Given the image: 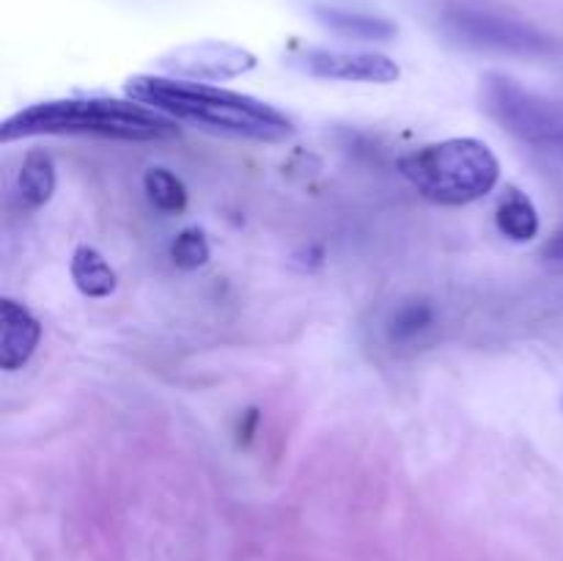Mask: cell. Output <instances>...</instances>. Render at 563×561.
Masks as SVG:
<instances>
[{"instance_id": "cell-16", "label": "cell", "mask_w": 563, "mask_h": 561, "mask_svg": "<svg viewBox=\"0 0 563 561\" xmlns=\"http://www.w3.org/2000/svg\"><path fill=\"white\" fill-rule=\"evenodd\" d=\"M542 253L544 258H550V262H563V226L553 237H550L548 245L542 248Z\"/></svg>"}, {"instance_id": "cell-14", "label": "cell", "mask_w": 563, "mask_h": 561, "mask_svg": "<svg viewBox=\"0 0 563 561\" xmlns=\"http://www.w3.org/2000/svg\"><path fill=\"white\" fill-rule=\"evenodd\" d=\"M434 324V308L427 300H410L396 308V314L388 322V339L394 344H410L423 330Z\"/></svg>"}, {"instance_id": "cell-9", "label": "cell", "mask_w": 563, "mask_h": 561, "mask_svg": "<svg viewBox=\"0 0 563 561\" xmlns=\"http://www.w3.org/2000/svg\"><path fill=\"white\" fill-rule=\"evenodd\" d=\"M495 223H498L500 234L511 242H531L542 229L537 204L520 187H506L498 209H495Z\"/></svg>"}, {"instance_id": "cell-4", "label": "cell", "mask_w": 563, "mask_h": 561, "mask_svg": "<svg viewBox=\"0 0 563 561\" xmlns=\"http://www.w3.org/2000/svg\"><path fill=\"white\" fill-rule=\"evenodd\" d=\"M157 66L168 77L181 80H231L247 75L256 66V55L231 42H192L165 53Z\"/></svg>"}, {"instance_id": "cell-3", "label": "cell", "mask_w": 563, "mask_h": 561, "mask_svg": "<svg viewBox=\"0 0 563 561\" xmlns=\"http://www.w3.org/2000/svg\"><path fill=\"white\" fill-rule=\"evenodd\" d=\"M399 170L427 201L467 207L495 190L500 163L478 138H449L427 143L399 160Z\"/></svg>"}, {"instance_id": "cell-15", "label": "cell", "mask_w": 563, "mask_h": 561, "mask_svg": "<svg viewBox=\"0 0 563 561\" xmlns=\"http://www.w3.org/2000/svg\"><path fill=\"white\" fill-rule=\"evenodd\" d=\"M209 256H212V251H209L207 234H203L201 229H196V226L179 231L176 240L170 242V258H174L176 267L181 270L203 267V264L209 262Z\"/></svg>"}, {"instance_id": "cell-17", "label": "cell", "mask_w": 563, "mask_h": 561, "mask_svg": "<svg viewBox=\"0 0 563 561\" xmlns=\"http://www.w3.org/2000/svg\"><path fill=\"white\" fill-rule=\"evenodd\" d=\"M256 424H258V410L242 413L240 429H236V435H240V440H242V435H245V440H251V438H253V429H256Z\"/></svg>"}, {"instance_id": "cell-5", "label": "cell", "mask_w": 563, "mask_h": 561, "mask_svg": "<svg viewBox=\"0 0 563 561\" xmlns=\"http://www.w3.org/2000/svg\"><path fill=\"white\" fill-rule=\"evenodd\" d=\"M487 99L493 113L526 141L544 143L559 135L561 124L555 121L553 110L509 77H489Z\"/></svg>"}, {"instance_id": "cell-1", "label": "cell", "mask_w": 563, "mask_h": 561, "mask_svg": "<svg viewBox=\"0 0 563 561\" xmlns=\"http://www.w3.org/2000/svg\"><path fill=\"white\" fill-rule=\"evenodd\" d=\"M124 94L132 102L146 105L174 121H187L247 141L280 143L297 132L295 121L273 105L209 82L168 75H135L124 82Z\"/></svg>"}, {"instance_id": "cell-12", "label": "cell", "mask_w": 563, "mask_h": 561, "mask_svg": "<svg viewBox=\"0 0 563 561\" xmlns=\"http://www.w3.org/2000/svg\"><path fill=\"white\" fill-rule=\"evenodd\" d=\"M317 20L324 28L346 38H361V42H388L396 36V25L390 20L372 14H357L346 9H317Z\"/></svg>"}, {"instance_id": "cell-8", "label": "cell", "mask_w": 563, "mask_h": 561, "mask_svg": "<svg viewBox=\"0 0 563 561\" xmlns=\"http://www.w3.org/2000/svg\"><path fill=\"white\" fill-rule=\"evenodd\" d=\"M42 339V324L22 302L3 297L0 300V366L16 372L31 361Z\"/></svg>"}, {"instance_id": "cell-13", "label": "cell", "mask_w": 563, "mask_h": 561, "mask_svg": "<svg viewBox=\"0 0 563 561\" xmlns=\"http://www.w3.org/2000/svg\"><path fill=\"white\" fill-rule=\"evenodd\" d=\"M143 190H146L148 201L165 215H179L187 207V187L174 170L154 165L143 174Z\"/></svg>"}, {"instance_id": "cell-10", "label": "cell", "mask_w": 563, "mask_h": 561, "mask_svg": "<svg viewBox=\"0 0 563 561\" xmlns=\"http://www.w3.org/2000/svg\"><path fill=\"white\" fill-rule=\"evenodd\" d=\"M71 280H75L77 292L86 297H93V300H102V297H110L119 286V275L110 267L108 258L91 245H77L75 253H71L69 262Z\"/></svg>"}, {"instance_id": "cell-11", "label": "cell", "mask_w": 563, "mask_h": 561, "mask_svg": "<svg viewBox=\"0 0 563 561\" xmlns=\"http://www.w3.org/2000/svg\"><path fill=\"white\" fill-rule=\"evenodd\" d=\"M55 193V163L44 148H33L25 154L16 174V198L25 209H38Z\"/></svg>"}, {"instance_id": "cell-6", "label": "cell", "mask_w": 563, "mask_h": 561, "mask_svg": "<svg viewBox=\"0 0 563 561\" xmlns=\"http://www.w3.org/2000/svg\"><path fill=\"white\" fill-rule=\"evenodd\" d=\"M291 64L311 77L344 82L390 86L401 77L399 64L383 53H346V50H306Z\"/></svg>"}, {"instance_id": "cell-7", "label": "cell", "mask_w": 563, "mask_h": 561, "mask_svg": "<svg viewBox=\"0 0 563 561\" xmlns=\"http://www.w3.org/2000/svg\"><path fill=\"white\" fill-rule=\"evenodd\" d=\"M449 22L465 42L476 47H493L504 53H533L544 47V38L537 31L506 16L487 14V11L460 9L449 16Z\"/></svg>"}, {"instance_id": "cell-2", "label": "cell", "mask_w": 563, "mask_h": 561, "mask_svg": "<svg viewBox=\"0 0 563 561\" xmlns=\"http://www.w3.org/2000/svg\"><path fill=\"white\" fill-rule=\"evenodd\" d=\"M38 135H93L113 141L152 143L179 138L174 119L132 99L69 97L36 102L0 124V141H22Z\"/></svg>"}]
</instances>
